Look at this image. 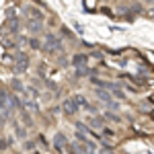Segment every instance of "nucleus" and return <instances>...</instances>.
<instances>
[{
	"instance_id": "f257e3e1",
	"label": "nucleus",
	"mask_w": 154,
	"mask_h": 154,
	"mask_svg": "<svg viewBox=\"0 0 154 154\" xmlns=\"http://www.w3.org/2000/svg\"><path fill=\"white\" fill-rule=\"evenodd\" d=\"M14 107H19V99L8 95L6 91H0V113L6 115V113H8L11 109H14Z\"/></svg>"
},
{
	"instance_id": "f03ea898",
	"label": "nucleus",
	"mask_w": 154,
	"mask_h": 154,
	"mask_svg": "<svg viewBox=\"0 0 154 154\" xmlns=\"http://www.w3.org/2000/svg\"><path fill=\"white\" fill-rule=\"evenodd\" d=\"M45 51H60L62 49V43L56 35H45V43H43Z\"/></svg>"
},
{
	"instance_id": "7ed1b4c3",
	"label": "nucleus",
	"mask_w": 154,
	"mask_h": 154,
	"mask_svg": "<svg viewBox=\"0 0 154 154\" xmlns=\"http://www.w3.org/2000/svg\"><path fill=\"white\" fill-rule=\"evenodd\" d=\"M27 66H29V60H27V56L25 54H17V64H14V72H25L27 70Z\"/></svg>"
},
{
	"instance_id": "20e7f679",
	"label": "nucleus",
	"mask_w": 154,
	"mask_h": 154,
	"mask_svg": "<svg viewBox=\"0 0 154 154\" xmlns=\"http://www.w3.org/2000/svg\"><path fill=\"white\" fill-rule=\"evenodd\" d=\"M62 109H64V113H66V115H74V113H76V109H78V105H76V101H74V99H66V101H64V105H62Z\"/></svg>"
},
{
	"instance_id": "39448f33",
	"label": "nucleus",
	"mask_w": 154,
	"mask_h": 154,
	"mask_svg": "<svg viewBox=\"0 0 154 154\" xmlns=\"http://www.w3.org/2000/svg\"><path fill=\"white\" fill-rule=\"evenodd\" d=\"M41 27H43V25H41V19H31V21H29V29H31L33 33H39Z\"/></svg>"
},
{
	"instance_id": "423d86ee",
	"label": "nucleus",
	"mask_w": 154,
	"mask_h": 154,
	"mask_svg": "<svg viewBox=\"0 0 154 154\" xmlns=\"http://www.w3.org/2000/svg\"><path fill=\"white\" fill-rule=\"evenodd\" d=\"M54 146H56L58 150H62V148L66 146V136H62V134H58V136L54 138Z\"/></svg>"
},
{
	"instance_id": "0eeeda50",
	"label": "nucleus",
	"mask_w": 154,
	"mask_h": 154,
	"mask_svg": "<svg viewBox=\"0 0 154 154\" xmlns=\"http://www.w3.org/2000/svg\"><path fill=\"white\" fill-rule=\"evenodd\" d=\"M95 93H97V97H99L101 101H105V103H111V95H109L107 91H103V88H97Z\"/></svg>"
},
{
	"instance_id": "6e6552de",
	"label": "nucleus",
	"mask_w": 154,
	"mask_h": 154,
	"mask_svg": "<svg viewBox=\"0 0 154 154\" xmlns=\"http://www.w3.org/2000/svg\"><path fill=\"white\" fill-rule=\"evenodd\" d=\"M84 60H86V56H84V54H78V56H74V64H76V66H82Z\"/></svg>"
},
{
	"instance_id": "1a4fd4ad",
	"label": "nucleus",
	"mask_w": 154,
	"mask_h": 154,
	"mask_svg": "<svg viewBox=\"0 0 154 154\" xmlns=\"http://www.w3.org/2000/svg\"><path fill=\"white\" fill-rule=\"evenodd\" d=\"M84 74H88L86 66H78V68H76V76H84Z\"/></svg>"
},
{
	"instance_id": "9d476101",
	"label": "nucleus",
	"mask_w": 154,
	"mask_h": 154,
	"mask_svg": "<svg viewBox=\"0 0 154 154\" xmlns=\"http://www.w3.org/2000/svg\"><path fill=\"white\" fill-rule=\"evenodd\" d=\"M91 123H93L95 128H103V119H101V117H93V121H91Z\"/></svg>"
},
{
	"instance_id": "9b49d317",
	"label": "nucleus",
	"mask_w": 154,
	"mask_h": 154,
	"mask_svg": "<svg viewBox=\"0 0 154 154\" xmlns=\"http://www.w3.org/2000/svg\"><path fill=\"white\" fill-rule=\"evenodd\" d=\"M8 25H11L12 31H17V27H19V21H17V19H11V21H8Z\"/></svg>"
},
{
	"instance_id": "f8f14e48",
	"label": "nucleus",
	"mask_w": 154,
	"mask_h": 154,
	"mask_svg": "<svg viewBox=\"0 0 154 154\" xmlns=\"http://www.w3.org/2000/svg\"><path fill=\"white\" fill-rule=\"evenodd\" d=\"M12 88H14V91H23V86H21L19 80H12Z\"/></svg>"
},
{
	"instance_id": "ddd939ff",
	"label": "nucleus",
	"mask_w": 154,
	"mask_h": 154,
	"mask_svg": "<svg viewBox=\"0 0 154 154\" xmlns=\"http://www.w3.org/2000/svg\"><path fill=\"white\" fill-rule=\"evenodd\" d=\"M31 48H39V41L37 39H31Z\"/></svg>"
},
{
	"instance_id": "4468645a",
	"label": "nucleus",
	"mask_w": 154,
	"mask_h": 154,
	"mask_svg": "<svg viewBox=\"0 0 154 154\" xmlns=\"http://www.w3.org/2000/svg\"><path fill=\"white\" fill-rule=\"evenodd\" d=\"M101 154H113V152H111V148H103V150H101Z\"/></svg>"
},
{
	"instance_id": "2eb2a0df",
	"label": "nucleus",
	"mask_w": 154,
	"mask_h": 154,
	"mask_svg": "<svg viewBox=\"0 0 154 154\" xmlns=\"http://www.w3.org/2000/svg\"><path fill=\"white\" fill-rule=\"evenodd\" d=\"M0 148H4V142H0Z\"/></svg>"
}]
</instances>
